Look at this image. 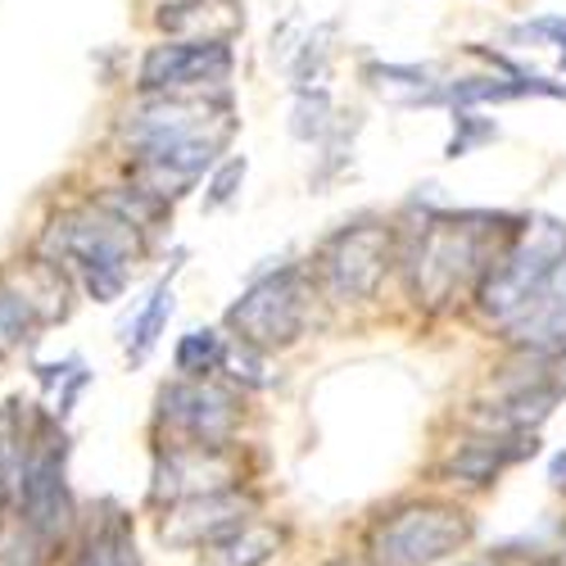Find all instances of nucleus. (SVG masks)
<instances>
[{"mask_svg": "<svg viewBox=\"0 0 566 566\" xmlns=\"http://www.w3.org/2000/svg\"><path fill=\"white\" fill-rule=\"evenodd\" d=\"M118 146L127 155V181L177 205L213 172L241 132V109L231 91L205 96H136L118 123Z\"/></svg>", "mask_w": 566, "mask_h": 566, "instance_id": "1", "label": "nucleus"}, {"mask_svg": "<svg viewBox=\"0 0 566 566\" xmlns=\"http://www.w3.org/2000/svg\"><path fill=\"white\" fill-rule=\"evenodd\" d=\"M526 213L503 209H453L444 200H408V222L395 227L399 235V281L403 295L427 308L444 313L458 300H471L485 268L503 254Z\"/></svg>", "mask_w": 566, "mask_h": 566, "instance_id": "2", "label": "nucleus"}, {"mask_svg": "<svg viewBox=\"0 0 566 566\" xmlns=\"http://www.w3.org/2000/svg\"><path fill=\"white\" fill-rule=\"evenodd\" d=\"M146 250H150L146 235L118 222L114 213H105L96 200L64 205L60 213H51V222L41 227V241H36V254L69 268L73 281L86 291V300H96V304L123 300L132 268L140 263Z\"/></svg>", "mask_w": 566, "mask_h": 566, "instance_id": "3", "label": "nucleus"}, {"mask_svg": "<svg viewBox=\"0 0 566 566\" xmlns=\"http://www.w3.org/2000/svg\"><path fill=\"white\" fill-rule=\"evenodd\" d=\"M566 272V218L553 213H526L516 235L503 245V254L485 268V276L471 291V308H476L490 326L507 332V326L531 313Z\"/></svg>", "mask_w": 566, "mask_h": 566, "instance_id": "4", "label": "nucleus"}, {"mask_svg": "<svg viewBox=\"0 0 566 566\" xmlns=\"http://www.w3.org/2000/svg\"><path fill=\"white\" fill-rule=\"evenodd\" d=\"M317 308L322 295L308 263L268 259L263 268L250 272L245 291L227 304L222 326L231 332V340H245L263 354H286L313 332Z\"/></svg>", "mask_w": 566, "mask_h": 566, "instance_id": "5", "label": "nucleus"}, {"mask_svg": "<svg viewBox=\"0 0 566 566\" xmlns=\"http://www.w3.org/2000/svg\"><path fill=\"white\" fill-rule=\"evenodd\" d=\"M481 535V522L462 499L412 494L371 516L367 566H444L467 553Z\"/></svg>", "mask_w": 566, "mask_h": 566, "instance_id": "6", "label": "nucleus"}, {"mask_svg": "<svg viewBox=\"0 0 566 566\" xmlns=\"http://www.w3.org/2000/svg\"><path fill=\"white\" fill-rule=\"evenodd\" d=\"M395 268H399V235L395 222L381 213H358L340 222L332 235H322L308 259V272L326 308L371 304Z\"/></svg>", "mask_w": 566, "mask_h": 566, "instance_id": "7", "label": "nucleus"}, {"mask_svg": "<svg viewBox=\"0 0 566 566\" xmlns=\"http://www.w3.org/2000/svg\"><path fill=\"white\" fill-rule=\"evenodd\" d=\"M77 526V499L69 485V436L55 412L32 417V444L14 494V531L36 539L51 557L69 544Z\"/></svg>", "mask_w": 566, "mask_h": 566, "instance_id": "8", "label": "nucleus"}, {"mask_svg": "<svg viewBox=\"0 0 566 566\" xmlns=\"http://www.w3.org/2000/svg\"><path fill=\"white\" fill-rule=\"evenodd\" d=\"M245 421V395L218 381H172L159 386L155 395V431L168 436V444L186 449H235Z\"/></svg>", "mask_w": 566, "mask_h": 566, "instance_id": "9", "label": "nucleus"}, {"mask_svg": "<svg viewBox=\"0 0 566 566\" xmlns=\"http://www.w3.org/2000/svg\"><path fill=\"white\" fill-rule=\"evenodd\" d=\"M235 82V41H172L159 36L136 60V96H205L231 91Z\"/></svg>", "mask_w": 566, "mask_h": 566, "instance_id": "10", "label": "nucleus"}, {"mask_svg": "<svg viewBox=\"0 0 566 566\" xmlns=\"http://www.w3.org/2000/svg\"><path fill=\"white\" fill-rule=\"evenodd\" d=\"M254 516H259V494L250 485H227L168 507L159 516V544L177 553H213Z\"/></svg>", "mask_w": 566, "mask_h": 566, "instance_id": "11", "label": "nucleus"}, {"mask_svg": "<svg viewBox=\"0 0 566 566\" xmlns=\"http://www.w3.org/2000/svg\"><path fill=\"white\" fill-rule=\"evenodd\" d=\"M227 485H245L241 481V458L235 449H186V444H159L155 471H150V507L168 512L186 499H200Z\"/></svg>", "mask_w": 566, "mask_h": 566, "instance_id": "12", "label": "nucleus"}, {"mask_svg": "<svg viewBox=\"0 0 566 566\" xmlns=\"http://www.w3.org/2000/svg\"><path fill=\"white\" fill-rule=\"evenodd\" d=\"M539 453V436H507V431H467L458 444L444 449L436 476L458 490H494L503 471L522 467Z\"/></svg>", "mask_w": 566, "mask_h": 566, "instance_id": "13", "label": "nucleus"}, {"mask_svg": "<svg viewBox=\"0 0 566 566\" xmlns=\"http://www.w3.org/2000/svg\"><path fill=\"white\" fill-rule=\"evenodd\" d=\"M155 28L172 41H235L245 32V6L241 0H159Z\"/></svg>", "mask_w": 566, "mask_h": 566, "instance_id": "14", "label": "nucleus"}, {"mask_svg": "<svg viewBox=\"0 0 566 566\" xmlns=\"http://www.w3.org/2000/svg\"><path fill=\"white\" fill-rule=\"evenodd\" d=\"M363 86L395 109H444V73L436 64H395L367 60L358 69Z\"/></svg>", "mask_w": 566, "mask_h": 566, "instance_id": "15", "label": "nucleus"}, {"mask_svg": "<svg viewBox=\"0 0 566 566\" xmlns=\"http://www.w3.org/2000/svg\"><path fill=\"white\" fill-rule=\"evenodd\" d=\"M503 340L512 354H531V358L566 367V272L531 313H522L507 326Z\"/></svg>", "mask_w": 566, "mask_h": 566, "instance_id": "16", "label": "nucleus"}, {"mask_svg": "<svg viewBox=\"0 0 566 566\" xmlns=\"http://www.w3.org/2000/svg\"><path fill=\"white\" fill-rule=\"evenodd\" d=\"M177 268L181 263H172L155 286H150V295H146V304L136 308V317L127 322V336H123V354H127V367H140L155 349H159V340L168 336V317H172V308H177V300H172V276H177Z\"/></svg>", "mask_w": 566, "mask_h": 566, "instance_id": "17", "label": "nucleus"}, {"mask_svg": "<svg viewBox=\"0 0 566 566\" xmlns=\"http://www.w3.org/2000/svg\"><path fill=\"white\" fill-rule=\"evenodd\" d=\"M91 200H96L105 213H114L118 222H127L132 231H140L150 241V235L168 231L172 222V205L155 191H146L140 181H118V186H101V191H91Z\"/></svg>", "mask_w": 566, "mask_h": 566, "instance_id": "18", "label": "nucleus"}, {"mask_svg": "<svg viewBox=\"0 0 566 566\" xmlns=\"http://www.w3.org/2000/svg\"><path fill=\"white\" fill-rule=\"evenodd\" d=\"M227 345L231 336H222L218 326H191L172 345V371L181 381H218L227 363Z\"/></svg>", "mask_w": 566, "mask_h": 566, "instance_id": "19", "label": "nucleus"}, {"mask_svg": "<svg viewBox=\"0 0 566 566\" xmlns=\"http://www.w3.org/2000/svg\"><path fill=\"white\" fill-rule=\"evenodd\" d=\"M336 101H332V91L326 86H295L291 91V118H286V132L291 140H300V146H322L326 136H332L336 127Z\"/></svg>", "mask_w": 566, "mask_h": 566, "instance_id": "20", "label": "nucleus"}, {"mask_svg": "<svg viewBox=\"0 0 566 566\" xmlns=\"http://www.w3.org/2000/svg\"><path fill=\"white\" fill-rule=\"evenodd\" d=\"M281 544H286L281 526L259 522V516H254V522H245L231 539H222L209 557H213V566H268L281 553Z\"/></svg>", "mask_w": 566, "mask_h": 566, "instance_id": "21", "label": "nucleus"}, {"mask_svg": "<svg viewBox=\"0 0 566 566\" xmlns=\"http://www.w3.org/2000/svg\"><path fill=\"white\" fill-rule=\"evenodd\" d=\"M449 140H444V159H471L481 155L485 146H494V140L503 136V127L485 114V109H449Z\"/></svg>", "mask_w": 566, "mask_h": 566, "instance_id": "22", "label": "nucleus"}, {"mask_svg": "<svg viewBox=\"0 0 566 566\" xmlns=\"http://www.w3.org/2000/svg\"><path fill=\"white\" fill-rule=\"evenodd\" d=\"M36 332H41L36 308L28 304V295L14 286L10 276H0V345H6V349L14 354V349H19V345H28Z\"/></svg>", "mask_w": 566, "mask_h": 566, "instance_id": "23", "label": "nucleus"}, {"mask_svg": "<svg viewBox=\"0 0 566 566\" xmlns=\"http://www.w3.org/2000/svg\"><path fill=\"white\" fill-rule=\"evenodd\" d=\"M512 51H557L566 55V14H526L503 28Z\"/></svg>", "mask_w": 566, "mask_h": 566, "instance_id": "24", "label": "nucleus"}, {"mask_svg": "<svg viewBox=\"0 0 566 566\" xmlns=\"http://www.w3.org/2000/svg\"><path fill=\"white\" fill-rule=\"evenodd\" d=\"M245 177H250V159L245 155H222L213 164V172L205 177V213H222L241 200L245 191Z\"/></svg>", "mask_w": 566, "mask_h": 566, "instance_id": "25", "label": "nucleus"}, {"mask_svg": "<svg viewBox=\"0 0 566 566\" xmlns=\"http://www.w3.org/2000/svg\"><path fill=\"white\" fill-rule=\"evenodd\" d=\"M268 358H272V354H263V349H254V345H245V340H231V345H227V363H222L227 386H235L241 395H245V390H268V386H272Z\"/></svg>", "mask_w": 566, "mask_h": 566, "instance_id": "26", "label": "nucleus"}, {"mask_svg": "<svg viewBox=\"0 0 566 566\" xmlns=\"http://www.w3.org/2000/svg\"><path fill=\"white\" fill-rule=\"evenodd\" d=\"M109 566H146L140 562V548H136V531H132V516L127 512H114L109 522Z\"/></svg>", "mask_w": 566, "mask_h": 566, "instance_id": "27", "label": "nucleus"}, {"mask_svg": "<svg viewBox=\"0 0 566 566\" xmlns=\"http://www.w3.org/2000/svg\"><path fill=\"white\" fill-rule=\"evenodd\" d=\"M304 36H308V28L300 23V19H286L276 32H272V60H276V69H286L291 73V64H295V55H300V45H304Z\"/></svg>", "mask_w": 566, "mask_h": 566, "instance_id": "28", "label": "nucleus"}, {"mask_svg": "<svg viewBox=\"0 0 566 566\" xmlns=\"http://www.w3.org/2000/svg\"><path fill=\"white\" fill-rule=\"evenodd\" d=\"M77 367H82V358H60V363H36L32 371H36V386H41V390H55V395H60V386L69 381Z\"/></svg>", "mask_w": 566, "mask_h": 566, "instance_id": "29", "label": "nucleus"}, {"mask_svg": "<svg viewBox=\"0 0 566 566\" xmlns=\"http://www.w3.org/2000/svg\"><path fill=\"white\" fill-rule=\"evenodd\" d=\"M548 490L553 494H566V449H557L548 458Z\"/></svg>", "mask_w": 566, "mask_h": 566, "instance_id": "30", "label": "nucleus"}, {"mask_svg": "<svg viewBox=\"0 0 566 566\" xmlns=\"http://www.w3.org/2000/svg\"><path fill=\"white\" fill-rule=\"evenodd\" d=\"M458 566H494V557H476V562H458Z\"/></svg>", "mask_w": 566, "mask_h": 566, "instance_id": "31", "label": "nucleus"}, {"mask_svg": "<svg viewBox=\"0 0 566 566\" xmlns=\"http://www.w3.org/2000/svg\"><path fill=\"white\" fill-rule=\"evenodd\" d=\"M326 566H363V562H349V557H336V562H326Z\"/></svg>", "mask_w": 566, "mask_h": 566, "instance_id": "32", "label": "nucleus"}, {"mask_svg": "<svg viewBox=\"0 0 566 566\" xmlns=\"http://www.w3.org/2000/svg\"><path fill=\"white\" fill-rule=\"evenodd\" d=\"M562 566H566V531H562Z\"/></svg>", "mask_w": 566, "mask_h": 566, "instance_id": "33", "label": "nucleus"}, {"mask_svg": "<svg viewBox=\"0 0 566 566\" xmlns=\"http://www.w3.org/2000/svg\"><path fill=\"white\" fill-rule=\"evenodd\" d=\"M6 354H10V349H6V345H0V363H6Z\"/></svg>", "mask_w": 566, "mask_h": 566, "instance_id": "34", "label": "nucleus"}]
</instances>
